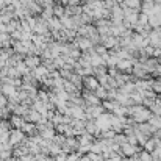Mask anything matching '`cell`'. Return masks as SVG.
Wrapping results in <instances>:
<instances>
[{"label": "cell", "mask_w": 161, "mask_h": 161, "mask_svg": "<svg viewBox=\"0 0 161 161\" xmlns=\"http://www.w3.org/2000/svg\"><path fill=\"white\" fill-rule=\"evenodd\" d=\"M89 158H91V161H105V158L100 153H91Z\"/></svg>", "instance_id": "5b68a950"}, {"label": "cell", "mask_w": 161, "mask_h": 161, "mask_svg": "<svg viewBox=\"0 0 161 161\" xmlns=\"http://www.w3.org/2000/svg\"><path fill=\"white\" fill-rule=\"evenodd\" d=\"M138 160L139 161H152V153L142 149V150L138 153Z\"/></svg>", "instance_id": "277c9868"}, {"label": "cell", "mask_w": 161, "mask_h": 161, "mask_svg": "<svg viewBox=\"0 0 161 161\" xmlns=\"http://www.w3.org/2000/svg\"><path fill=\"white\" fill-rule=\"evenodd\" d=\"M113 142H116V144H119V146H122L124 142H127V136L124 135V133H116L114 135V138L111 139Z\"/></svg>", "instance_id": "3957f363"}, {"label": "cell", "mask_w": 161, "mask_h": 161, "mask_svg": "<svg viewBox=\"0 0 161 161\" xmlns=\"http://www.w3.org/2000/svg\"><path fill=\"white\" fill-rule=\"evenodd\" d=\"M67 161H75V160H74V157H72V158H69V160H67Z\"/></svg>", "instance_id": "30bf717a"}, {"label": "cell", "mask_w": 161, "mask_h": 161, "mask_svg": "<svg viewBox=\"0 0 161 161\" xmlns=\"http://www.w3.org/2000/svg\"><path fill=\"white\" fill-rule=\"evenodd\" d=\"M130 99L133 100V103H135V102H136V103H141V102H142V97H141L139 94H131Z\"/></svg>", "instance_id": "52a82bcc"}, {"label": "cell", "mask_w": 161, "mask_h": 161, "mask_svg": "<svg viewBox=\"0 0 161 161\" xmlns=\"http://www.w3.org/2000/svg\"><path fill=\"white\" fill-rule=\"evenodd\" d=\"M122 161H124V158H122Z\"/></svg>", "instance_id": "8fae6325"}, {"label": "cell", "mask_w": 161, "mask_h": 161, "mask_svg": "<svg viewBox=\"0 0 161 161\" xmlns=\"http://www.w3.org/2000/svg\"><path fill=\"white\" fill-rule=\"evenodd\" d=\"M149 124H152L155 128H161V116H157V114H152L147 120Z\"/></svg>", "instance_id": "7a4b0ae2"}, {"label": "cell", "mask_w": 161, "mask_h": 161, "mask_svg": "<svg viewBox=\"0 0 161 161\" xmlns=\"http://www.w3.org/2000/svg\"><path fill=\"white\" fill-rule=\"evenodd\" d=\"M155 147H157V139H155V138H152V136H150V138L144 142V146H142V149H144V150H147V152H150V153L155 150Z\"/></svg>", "instance_id": "6da1fadb"}, {"label": "cell", "mask_w": 161, "mask_h": 161, "mask_svg": "<svg viewBox=\"0 0 161 161\" xmlns=\"http://www.w3.org/2000/svg\"><path fill=\"white\" fill-rule=\"evenodd\" d=\"M127 142H128V144H133V146H135V144H138L136 135H128V136H127Z\"/></svg>", "instance_id": "8992f818"}, {"label": "cell", "mask_w": 161, "mask_h": 161, "mask_svg": "<svg viewBox=\"0 0 161 161\" xmlns=\"http://www.w3.org/2000/svg\"><path fill=\"white\" fill-rule=\"evenodd\" d=\"M116 105H117V103H105V108H107V109H109V111H113V109H114V108H116Z\"/></svg>", "instance_id": "ba28073f"}, {"label": "cell", "mask_w": 161, "mask_h": 161, "mask_svg": "<svg viewBox=\"0 0 161 161\" xmlns=\"http://www.w3.org/2000/svg\"><path fill=\"white\" fill-rule=\"evenodd\" d=\"M152 161H161L160 158H152Z\"/></svg>", "instance_id": "9c48e42d"}]
</instances>
